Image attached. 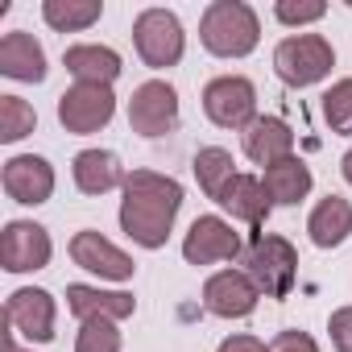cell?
Instances as JSON below:
<instances>
[{"mask_svg": "<svg viewBox=\"0 0 352 352\" xmlns=\"http://www.w3.org/2000/svg\"><path fill=\"white\" fill-rule=\"evenodd\" d=\"M236 162H232V153L228 149H220V145H208V149H199L195 153V162H191V170H195V179H199V187H204V195L208 199H220V191L236 179V170H232Z\"/></svg>", "mask_w": 352, "mask_h": 352, "instance_id": "cell-23", "label": "cell"}, {"mask_svg": "<svg viewBox=\"0 0 352 352\" xmlns=\"http://www.w3.org/2000/svg\"><path fill=\"white\" fill-rule=\"evenodd\" d=\"M261 25L257 13L245 5V0H216V5L204 9L199 21V42L208 46V54L216 58H245L257 50Z\"/></svg>", "mask_w": 352, "mask_h": 352, "instance_id": "cell-2", "label": "cell"}, {"mask_svg": "<svg viewBox=\"0 0 352 352\" xmlns=\"http://www.w3.org/2000/svg\"><path fill=\"white\" fill-rule=\"evenodd\" d=\"M71 261L79 265V270H87V274H100V278H108V282H129L133 278V257L129 253H120L112 241H104L100 232H75L71 236Z\"/></svg>", "mask_w": 352, "mask_h": 352, "instance_id": "cell-14", "label": "cell"}, {"mask_svg": "<svg viewBox=\"0 0 352 352\" xmlns=\"http://www.w3.org/2000/svg\"><path fill=\"white\" fill-rule=\"evenodd\" d=\"M327 331H331V344H336V352H352V307H340V311H331V319H327Z\"/></svg>", "mask_w": 352, "mask_h": 352, "instance_id": "cell-29", "label": "cell"}, {"mask_svg": "<svg viewBox=\"0 0 352 352\" xmlns=\"http://www.w3.org/2000/svg\"><path fill=\"white\" fill-rule=\"evenodd\" d=\"M116 116V96L104 83H75L58 96V120L67 133H100Z\"/></svg>", "mask_w": 352, "mask_h": 352, "instance_id": "cell-7", "label": "cell"}, {"mask_svg": "<svg viewBox=\"0 0 352 352\" xmlns=\"http://www.w3.org/2000/svg\"><path fill=\"white\" fill-rule=\"evenodd\" d=\"M340 174H344V183L352 187V149H348V153L340 157Z\"/></svg>", "mask_w": 352, "mask_h": 352, "instance_id": "cell-32", "label": "cell"}, {"mask_svg": "<svg viewBox=\"0 0 352 352\" xmlns=\"http://www.w3.org/2000/svg\"><path fill=\"white\" fill-rule=\"evenodd\" d=\"M129 124L141 137H166L174 124H179V91H174L166 79H149L133 91L129 100Z\"/></svg>", "mask_w": 352, "mask_h": 352, "instance_id": "cell-8", "label": "cell"}, {"mask_svg": "<svg viewBox=\"0 0 352 352\" xmlns=\"http://www.w3.org/2000/svg\"><path fill=\"white\" fill-rule=\"evenodd\" d=\"M63 63H67V71L79 83H104V87H112V79L120 75V54L112 46H96V42L71 46L63 54Z\"/></svg>", "mask_w": 352, "mask_h": 352, "instance_id": "cell-21", "label": "cell"}, {"mask_svg": "<svg viewBox=\"0 0 352 352\" xmlns=\"http://www.w3.org/2000/svg\"><path fill=\"white\" fill-rule=\"evenodd\" d=\"M270 352H319V344L307 336V331H278Z\"/></svg>", "mask_w": 352, "mask_h": 352, "instance_id": "cell-30", "label": "cell"}, {"mask_svg": "<svg viewBox=\"0 0 352 352\" xmlns=\"http://www.w3.org/2000/svg\"><path fill=\"white\" fill-rule=\"evenodd\" d=\"M265 191H270V199L274 204H282V208H294L298 199H307V191H311V166L302 162V157H286V162H278V166H265Z\"/></svg>", "mask_w": 352, "mask_h": 352, "instance_id": "cell-22", "label": "cell"}, {"mask_svg": "<svg viewBox=\"0 0 352 352\" xmlns=\"http://www.w3.org/2000/svg\"><path fill=\"white\" fill-rule=\"evenodd\" d=\"M75 352H120V331L112 319H87L79 327Z\"/></svg>", "mask_w": 352, "mask_h": 352, "instance_id": "cell-27", "label": "cell"}, {"mask_svg": "<svg viewBox=\"0 0 352 352\" xmlns=\"http://www.w3.org/2000/svg\"><path fill=\"white\" fill-rule=\"evenodd\" d=\"M241 253V236L232 232L228 220L220 216H199L183 241V257L191 265H212V261H232Z\"/></svg>", "mask_w": 352, "mask_h": 352, "instance_id": "cell-13", "label": "cell"}, {"mask_svg": "<svg viewBox=\"0 0 352 352\" xmlns=\"http://www.w3.org/2000/svg\"><path fill=\"white\" fill-rule=\"evenodd\" d=\"M257 298H261V290L253 286V278L245 270H220L204 286V307L212 315H220V319H245V315H253Z\"/></svg>", "mask_w": 352, "mask_h": 352, "instance_id": "cell-11", "label": "cell"}, {"mask_svg": "<svg viewBox=\"0 0 352 352\" xmlns=\"http://www.w3.org/2000/svg\"><path fill=\"white\" fill-rule=\"evenodd\" d=\"M133 46H137V54H141L145 67H153V71L174 67V63L183 58V46H187L183 21L174 17L170 9H145L133 21Z\"/></svg>", "mask_w": 352, "mask_h": 352, "instance_id": "cell-5", "label": "cell"}, {"mask_svg": "<svg viewBox=\"0 0 352 352\" xmlns=\"http://www.w3.org/2000/svg\"><path fill=\"white\" fill-rule=\"evenodd\" d=\"M183 208V187L179 179L157 170H133L124 179V199H120V228L129 241H137L141 249H162L174 216Z\"/></svg>", "mask_w": 352, "mask_h": 352, "instance_id": "cell-1", "label": "cell"}, {"mask_svg": "<svg viewBox=\"0 0 352 352\" xmlns=\"http://www.w3.org/2000/svg\"><path fill=\"white\" fill-rule=\"evenodd\" d=\"M241 141H245V153H249L257 166H278V162L294 157V133H290V124L278 120V116H257V120L241 133Z\"/></svg>", "mask_w": 352, "mask_h": 352, "instance_id": "cell-15", "label": "cell"}, {"mask_svg": "<svg viewBox=\"0 0 352 352\" xmlns=\"http://www.w3.org/2000/svg\"><path fill=\"white\" fill-rule=\"evenodd\" d=\"M38 124V112L21 100V96H0V141H21L30 137Z\"/></svg>", "mask_w": 352, "mask_h": 352, "instance_id": "cell-25", "label": "cell"}, {"mask_svg": "<svg viewBox=\"0 0 352 352\" xmlns=\"http://www.w3.org/2000/svg\"><path fill=\"white\" fill-rule=\"evenodd\" d=\"M71 174H75V187L83 195H108L112 187H124V179H129V174L120 170V157L112 149H83L75 157Z\"/></svg>", "mask_w": 352, "mask_h": 352, "instance_id": "cell-19", "label": "cell"}, {"mask_svg": "<svg viewBox=\"0 0 352 352\" xmlns=\"http://www.w3.org/2000/svg\"><path fill=\"white\" fill-rule=\"evenodd\" d=\"M204 112L220 129H249L257 120V87L245 75H220L204 87Z\"/></svg>", "mask_w": 352, "mask_h": 352, "instance_id": "cell-6", "label": "cell"}, {"mask_svg": "<svg viewBox=\"0 0 352 352\" xmlns=\"http://www.w3.org/2000/svg\"><path fill=\"white\" fill-rule=\"evenodd\" d=\"M220 352H270L257 336H228L224 344H220Z\"/></svg>", "mask_w": 352, "mask_h": 352, "instance_id": "cell-31", "label": "cell"}, {"mask_svg": "<svg viewBox=\"0 0 352 352\" xmlns=\"http://www.w3.org/2000/svg\"><path fill=\"white\" fill-rule=\"evenodd\" d=\"M323 13H327L323 0H278V9H274V17H278L282 25H311V21H319Z\"/></svg>", "mask_w": 352, "mask_h": 352, "instance_id": "cell-28", "label": "cell"}, {"mask_svg": "<svg viewBox=\"0 0 352 352\" xmlns=\"http://www.w3.org/2000/svg\"><path fill=\"white\" fill-rule=\"evenodd\" d=\"M9 199L13 204H25V208H38L54 195V166L46 157H34V153H21V157H9L5 162V174H0Z\"/></svg>", "mask_w": 352, "mask_h": 352, "instance_id": "cell-12", "label": "cell"}, {"mask_svg": "<svg viewBox=\"0 0 352 352\" xmlns=\"http://www.w3.org/2000/svg\"><path fill=\"white\" fill-rule=\"evenodd\" d=\"M54 315H58L54 294H50V290H38V286L13 290L9 302H5V323H9L17 336L34 340V344H50V340H54Z\"/></svg>", "mask_w": 352, "mask_h": 352, "instance_id": "cell-10", "label": "cell"}, {"mask_svg": "<svg viewBox=\"0 0 352 352\" xmlns=\"http://www.w3.org/2000/svg\"><path fill=\"white\" fill-rule=\"evenodd\" d=\"M67 307H71V315L75 319H129L133 315V307H137V298L133 294H124V290H100V286H83V282H75V286H67Z\"/></svg>", "mask_w": 352, "mask_h": 352, "instance_id": "cell-17", "label": "cell"}, {"mask_svg": "<svg viewBox=\"0 0 352 352\" xmlns=\"http://www.w3.org/2000/svg\"><path fill=\"white\" fill-rule=\"evenodd\" d=\"M323 120L331 124V133H352V79L331 83V91L323 96Z\"/></svg>", "mask_w": 352, "mask_h": 352, "instance_id": "cell-26", "label": "cell"}, {"mask_svg": "<svg viewBox=\"0 0 352 352\" xmlns=\"http://www.w3.org/2000/svg\"><path fill=\"white\" fill-rule=\"evenodd\" d=\"M0 352H25V348H17L13 344V331H5V348H0Z\"/></svg>", "mask_w": 352, "mask_h": 352, "instance_id": "cell-33", "label": "cell"}, {"mask_svg": "<svg viewBox=\"0 0 352 352\" xmlns=\"http://www.w3.org/2000/svg\"><path fill=\"white\" fill-rule=\"evenodd\" d=\"M0 71L21 83H42L46 79V50L34 42V34L13 30L0 38Z\"/></svg>", "mask_w": 352, "mask_h": 352, "instance_id": "cell-18", "label": "cell"}, {"mask_svg": "<svg viewBox=\"0 0 352 352\" xmlns=\"http://www.w3.org/2000/svg\"><path fill=\"white\" fill-rule=\"evenodd\" d=\"M50 232L34 220H13L5 224V236H0V265L9 274H34L50 265Z\"/></svg>", "mask_w": 352, "mask_h": 352, "instance_id": "cell-9", "label": "cell"}, {"mask_svg": "<svg viewBox=\"0 0 352 352\" xmlns=\"http://www.w3.org/2000/svg\"><path fill=\"white\" fill-rule=\"evenodd\" d=\"M100 13H104L100 0H46V5H42L46 25H50V30H58V34L87 30V25H96V21H100Z\"/></svg>", "mask_w": 352, "mask_h": 352, "instance_id": "cell-24", "label": "cell"}, {"mask_svg": "<svg viewBox=\"0 0 352 352\" xmlns=\"http://www.w3.org/2000/svg\"><path fill=\"white\" fill-rule=\"evenodd\" d=\"M307 232L319 249H336L352 236V204L344 195H327L315 204L311 220H307Z\"/></svg>", "mask_w": 352, "mask_h": 352, "instance_id": "cell-20", "label": "cell"}, {"mask_svg": "<svg viewBox=\"0 0 352 352\" xmlns=\"http://www.w3.org/2000/svg\"><path fill=\"white\" fill-rule=\"evenodd\" d=\"M245 274L253 278V286L265 298H286L294 290V278H298V253L286 236L257 232L253 245L245 249Z\"/></svg>", "mask_w": 352, "mask_h": 352, "instance_id": "cell-3", "label": "cell"}, {"mask_svg": "<svg viewBox=\"0 0 352 352\" xmlns=\"http://www.w3.org/2000/svg\"><path fill=\"white\" fill-rule=\"evenodd\" d=\"M232 220H241V224H253V228H261L265 220H270V208H274V199H270V191H265V183L261 179H253V174H236V179L220 191V199H216Z\"/></svg>", "mask_w": 352, "mask_h": 352, "instance_id": "cell-16", "label": "cell"}, {"mask_svg": "<svg viewBox=\"0 0 352 352\" xmlns=\"http://www.w3.org/2000/svg\"><path fill=\"white\" fill-rule=\"evenodd\" d=\"M331 67H336V50L319 34H290L274 50V71L286 87H311V83L327 79Z\"/></svg>", "mask_w": 352, "mask_h": 352, "instance_id": "cell-4", "label": "cell"}]
</instances>
